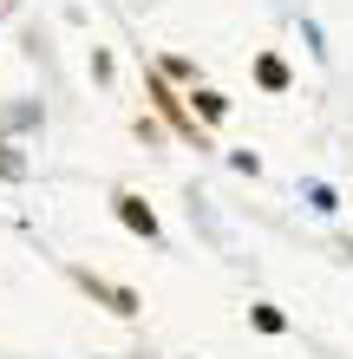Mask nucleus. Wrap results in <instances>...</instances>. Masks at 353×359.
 <instances>
[{"label":"nucleus","instance_id":"obj_1","mask_svg":"<svg viewBox=\"0 0 353 359\" xmlns=\"http://www.w3.org/2000/svg\"><path fill=\"white\" fill-rule=\"evenodd\" d=\"M112 203H118V222L124 229H138L144 242H157V216H151V203H144V196H112Z\"/></svg>","mask_w":353,"mask_h":359},{"label":"nucleus","instance_id":"obj_2","mask_svg":"<svg viewBox=\"0 0 353 359\" xmlns=\"http://www.w3.org/2000/svg\"><path fill=\"white\" fill-rule=\"evenodd\" d=\"M157 104H164V118H171V124H177V131H183V137H197V118H190V111H183V104H177L171 92H164V86H157Z\"/></svg>","mask_w":353,"mask_h":359},{"label":"nucleus","instance_id":"obj_3","mask_svg":"<svg viewBox=\"0 0 353 359\" xmlns=\"http://www.w3.org/2000/svg\"><path fill=\"white\" fill-rule=\"evenodd\" d=\"M190 98H197V111L210 118V124H216V118H229V98H222V92H210V86H203V92H190Z\"/></svg>","mask_w":353,"mask_h":359},{"label":"nucleus","instance_id":"obj_4","mask_svg":"<svg viewBox=\"0 0 353 359\" xmlns=\"http://www.w3.org/2000/svg\"><path fill=\"white\" fill-rule=\"evenodd\" d=\"M255 72H262V86H268V92H281V86H288V66H281V59H262Z\"/></svg>","mask_w":353,"mask_h":359},{"label":"nucleus","instance_id":"obj_5","mask_svg":"<svg viewBox=\"0 0 353 359\" xmlns=\"http://www.w3.org/2000/svg\"><path fill=\"white\" fill-rule=\"evenodd\" d=\"M255 327L262 333H281V307H255Z\"/></svg>","mask_w":353,"mask_h":359},{"label":"nucleus","instance_id":"obj_6","mask_svg":"<svg viewBox=\"0 0 353 359\" xmlns=\"http://www.w3.org/2000/svg\"><path fill=\"white\" fill-rule=\"evenodd\" d=\"M0 177H20V157H0Z\"/></svg>","mask_w":353,"mask_h":359}]
</instances>
